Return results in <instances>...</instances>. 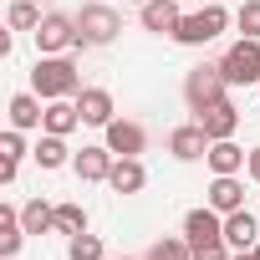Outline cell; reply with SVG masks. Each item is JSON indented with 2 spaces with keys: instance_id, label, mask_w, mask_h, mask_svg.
<instances>
[{
  "instance_id": "cell-19",
  "label": "cell",
  "mask_w": 260,
  "mask_h": 260,
  "mask_svg": "<svg viewBox=\"0 0 260 260\" xmlns=\"http://www.w3.org/2000/svg\"><path fill=\"white\" fill-rule=\"evenodd\" d=\"M82 122V112H77V102H67V97H56V102H46V117H41V127L46 133H72V127Z\"/></svg>"
},
{
  "instance_id": "cell-25",
  "label": "cell",
  "mask_w": 260,
  "mask_h": 260,
  "mask_svg": "<svg viewBox=\"0 0 260 260\" xmlns=\"http://www.w3.org/2000/svg\"><path fill=\"white\" fill-rule=\"evenodd\" d=\"M148 260H194V250H189V240H174V235H164V240H153Z\"/></svg>"
},
{
  "instance_id": "cell-5",
  "label": "cell",
  "mask_w": 260,
  "mask_h": 260,
  "mask_svg": "<svg viewBox=\"0 0 260 260\" xmlns=\"http://www.w3.org/2000/svg\"><path fill=\"white\" fill-rule=\"evenodd\" d=\"M224 26H230V16H224L219 6H204V11H194V16H184V21H179L174 41H179V46H204V41L224 36Z\"/></svg>"
},
{
  "instance_id": "cell-23",
  "label": "cell",
  "mask_w": 260,
  "mask_h": 260,
  "mask_svg": "<svg viewBox=\"0 0 260 260\" xmlns=\"http://www.w3.org/2000/svg\"><path fill=\"white\" fill-rule=\"evenodd\" d=\"M36 164H41V169H61V164H67V138H61V133H46V138L36 143Z\"/></svg>"
},
{
  "instance_id": "cell-9",
  "label": "cell",
  "mask_w": 260,
  "mask_h": 260,
  "mask_svg": "<svg viewBox=\"0 0 260 260\" xmlns=\"http://www.w3.org/2000/svg\"><path fill=\"white\" fill-rule=\"evenodd\" d=\"M107 148L117 153V158H138L143 148H148V133H143V127L138 122H107Z\"/></svg>"
},
{
  "instance_id": "cell-10",
  "label": "cell",
  "mask_w": 260,
  "mask_h": 260,
  "mask_svg": "<svg viewBox=\"0 0 260 260\" xmlns=\"http://www.w3.org/2000/svg\"><path fill=\"white\" fill-rule=\"evenodd\" d=\"M199 127H204V133L219 143V138H235V127H240V112H235V102L224 97V102H214V107H204L199 117H194Z\"/></svg>"
},
{
  "instance_id": "cell-6",
  "label": "cell",
  "mask_w": 260,
  "mask_h": 260,
  "mask_svg": "<svg viewBox=\"0 0 260 260\" xmlns=\"http://www.w3.org/2000/svg\"><path fill=\"white\" fill-rule=\"evenodd\" d=\"M36 46H41V56H61L67 46H82V36H77V16H41V26H36Z\"/></svg>"
},
{
  "instance_id": "cell-22",
  "label": "cell",
  "mask_w": 260,
  "mask_h": 260,
  "mask_svg": "<svg viewBox=\"0 0 260 260\" xmlns=\"http://www.w3.org/2000/svg\"><path fill=\"white\" fill-rule=\"evenodd\" d=\"M21 224H26V235H46V230H56V209L46 199H31L21 209Z\"/></svg>"
},
{
  "instance_id": "cell-33",
  "label": "cell",
  "mask_w": 260,
  "mask_h": 260,
  "mask_svg": "<svg viewBox=\"0 0 260 260\" xmlns=\"http://www.w3.org/2000/svg\"><path fill=\"white\" fill-rule=\"evenodd\" d=\"M133 6H148V0H133Z\"/></svg>"
},
{
  "instance_id": "cell-13",
  "label": "cell",
  "mask_w": 260,
  "mask_h": 260,
  "mask_svg": "<svg viewBox=\"0 0 260 260\" xmlns=\"http://www.w3.org/2000/svg\"><path fill=\"white\" fill-rule=\"evenodd\" d=\"M209 209H219V214L245 209V184H240L235 174H214V184H209Z\"/></svg>"
},
{
  "instance_id": "cell-21",
  "label": "cell",
  "mask_w": 260,
  "mask_h": 260,
  "mask_svg": "<svg viewBox=\"0 0 260 260\" xmlns=\"http://www.w3.org/2000/svg\"><path fill=\"white\" fill-rule=\"evenodd\" d=\"M41 102L31 97V92H21V97H11V127H21V133H26V127H41Z\"/></svg>"
},
{
  "instance_id": "cell-35",
  "label": "cell",
  "mask_w": 260,
  "mask_h": 260,
  "mask_svg": "<svg viewBox=\"0 0 260 260\" xmlns=\"http://www.w3.org/2000/svg\"><path fill=\"white\" fill-rule=\"evenodd\" d=\"M179 6H189V0H179Z\"/></svg>"
},
{
  "instance_id": "cell-16",
  "label": "cell",
  "mask_w": 260,
  "mask_h": 260,
  "mask_svg": "<svg viewBox=\"0 0 260 260\" xmlns=\"http://www.w3.org/2000/svg\"><path fill=\"white\" fill-rule=\"evenodd\" d=\"M107 184H112V194H138V189L148 184V169H143L138 158H117L112 174H107Z\"/></svg>"
},
{
  "instance_id": "cell-27",
  "label": "cell",
  "mask_w": 260,
  "mask_h": 260,
  "mask_svg": "<svg viewBox=\"0 0 260 260\" xmlns=\"http://www.w3.org/2000/svg\"><path fill=\"white\" fill-rule=\"evenodd\" d=\"M11 26H16V31H36V26H41L36 0H16V6H11Z\"/></svg>"
},
{
  "instance_id": "cell-24",
  "label": "cell",
  "mask_w": 260,
  "mask_h": 260,
  "mask_svg": "<svg viewBox=\"0 0 260 260\" xmlns=\"http://www.w3.org/2000/svg\"><path fill=\"white\" fill-rule=\"evenodd\" d=\"M56 230L61 235H87V209L82 204H56Z\"/></svg>"
},
{
  "instance_id": "cell-29",
  "label": "cell",
  "mask_w": 260,
  "mask_h": 260,
  "mask_svg": "<svg viewBox=\"0 0 260 260\" xmlns=\"http://www.w3.org/2000/svg\"><path fill=\"white\" fill-rule=\"evenodd\" d=\"M194 260H230V240H204V245H189Z\"/></svg>"
},
{
  "instance_id": "cell-32",
  "label": "cell",
  "mask_w": 260,
  "mask_h": 260,
  "mask_svg": "<svg viewBox=\"0 0 260 260\" xmlns=\"http://www.w3.org/2000/svg\"><path fill=\"white\" fill-rule=\"evenodd\" d=\"M250 255H255V260H260V245H255V250H250Z\"/></svg>"
},
{
  "instance_id": "cell-11",
  "label": "cell",
  "mask_w": 260,
  "mask_h": 260,
  "mask_svg": "<svg viewBox=\"0 0 260 260\" xmlns=\"http://www.w3.org/2000/svg\"><path fill=\"white\" fill-rule=\"evenodd\" d=\"M77 112H82V122L107 127V122H112V92H107V87H82V92H77Z\"/></svg>"
},
{
  "instance_id": "cell-30",
  "label": "cell",
  "mask_w": 260,
  "mask_h": 260,
  "mask_svg": "<svg viewBox=\"0 0 260 260\" xmlns=\"http://www.w3.org/2000/svg\"><path fill=\"white\" fill-rule=\"evenodd\" d=\"M250 179H255V184H260V148H255V153H250Z\"/></svg>"
},
{
  "instance_id": "cell-15",
  "label": "cell",
  "mask_w": 260,
  "mask_h": 260,
  "mask_svg": "<svg viewBox=\"0 0 260 260\" xmlns=\"http://www.w3.org/2000/svg\"><path fill=\"white\" fill-rule=\"evenodd\" d=\"M255 235H260V219H255L250 209L224 214V240H230V250H255Z\"/></svg>"
},
{
  "instance_id": "cell-4",
  "label": "cell",
  "mask_w": 260,
  "mask_h": 260,
  "mask_svg": "<svg viewBox=\"0 0 260 260\" xmlns=\"http://www.w3.org/2000/svg\"><path fill=\"white\" fill-rule=\"evenodd\" d=\"M117 31H122V16H117L112 6H82V11H77V36H82V46H107Z\"/></svg>"
},
{
  "instance_id": "cell-18",
  "label": "cell",
  "mask_w": 260,
  "mask_h": 260,
  "mask_svg": "<svg viewBox=\"0 0 260 260\" xmlns=\"http://www.w3.org/2000/svg\"><path fill=\"white\" fill-rule=\"evenodd\" d=\"M204 158H209V169H214V174H240V169L250 164V153H240V148H235V138L209 143V153H204Z\"/></svg>"
},
{
  "instance_id": "cell-14",
  "label": "cell",
  "mask_w": 260,
  "mask_h": 260,
  "mask_svg": "<svg viewBox=\"0 0 260 260\" xmlns=\"http://www.w3.org/2000/svg\"><path fill=\"white\" fill-rule=\"evenodd\" d=\"M179 0H148L143 6V31H153V36H174L179 31Z\"/></svg>"
},
{
  "instance_id": "cell-34",
  "label": "cell",
  "mask_w": 260,
  "mask_h": 260,
  "mask_svg": "<svg viewBox=\"0 0 260 260\" xmlns=\"http://www.w3.org/2000/svg\"><path fill=\"white\" fill-rule=\"evenodd\" d=\"M209 6H219V0H209Z\"/></svg>"
},
{
  "instance_id": "cell-2",
  "label": "cell",
  "mask_w": 260,
  "mask_h": 260,
  "mask_svg": "<svg viewBox=\"0 0 260 260\" xmlns=\"http://www.w3.org/2000/svg\"><path fill=\"white\" fill-rule=\"evenodd\" d=\"M224 72H219V61H209V67H194L189 77H184V102L194 107V112H204V107H214V102H224Z\"/></svg>"
},
{
  "instance_id": "cell-1",
  "label": "cell",
  "mask_w": 260,
  "mask_h": 260,
  "mask_svg": "<svg viewBox=\"0 0 260 260\" xmlns=\"http://www.w3.org/2000/svg\"><path fill=\"white\" fill-rule=\"evenodd\" d=\"M31 87H36V97L56 102V97H77L82 92V77H77V67L67 56H41L36 72H31Z\"/></svg>"
},
{
  "instance_id": "cell-12",
  "label": "cell",
  "mask_w": 260,
  "mask_h": 260,
  "mask_svg": "<svg viewBox=\"0 0 260 260\" xmlns=\"http://www.w3.org/2000/svg\"><path fill=\"white\" fill-rule=\"evenodd\" d=\"M184 240L189 245H204V240H224V219H219V209H189V219H184Z\"/></svg>"
},
{
  "instance_id": "cell-17",
  "label": "cell",
  "mask_w": 260,
  "mask_h": 260,
  "mask_svg": "<svg viewBox=\"0 0 260 260\" xmlns=\"http://www.w3.org/2000/svg\"><path fill=\"white\" fill-rule=\"evenodd\" d=\"M21 240H26V224H21V209L16 204H0V255H16L21 250Z\"/></svg>"
},
{
  "instance_id": "cell-20",
  "label": "cell",
  "mask_w": 260,
  "mask_h": 260,
  "mask_svg": "<svg viewBox=\"0 0 260 260\" xmlns=\"http://www.w3.org/2000/svg\"><path fill=\"white\" fill-rule=\"evenodd\" d=\"M26 158V143H21V127H11L6 138H0V184H16V169Z\"/></svg>"
},
{
  "instance_id": "cell-8",
  "label": "cell",
  "mask_w": 260,
  "mask_h": 260,
  "mask_svg": "<svg viewBox=\"0 0 260 260\" xmlns=\"http://www.w3.org/2000/svg\"><path fill=\"white\" fill-rule=\"evenodd\" d=\"M112 164H117V153H112L107 143H102V148H82V153L72 158V169H77V179H82V184H107Z\"/></svg>"
},
{
  "instance_id": "cell-26",
  "label": "cell",
  "mask_w": 260,
  "mask_h": 260,
  "mask_svg": "<svg viewBox=\"0 0 260 260\" xmlns=\"http://www.w3.org/2000/svg\"><path fill=\"white\" fill-rule=\"evenodd\" d=\"M67 260H107V255H102V240H97V235H72Z\"/></svg>"
},
{
  "instance_id": "cell-31",
  "label": "cell",
  "mask_w": 260,
  "mask_h": 260,
  "mask_svg": "<svg viewBox=\"0 0 260 260\" xmlns=\"http://www.w3.org/2000/svg\"><path fill=\"white\" fill-rule=\"evenodd\" d=\"M230 260H255V255H250V250H235V255H230Z\"/></svg>"
},
{
  "instance_id": "cell-7",
  "label": "cell",
  "mask_w": 260,
  "mask_h": 260,
  "mask_svg": "<svg viewBox=\"0 0 260 260\" xmlns=\"http://www.w3.org/2000/svg\"><path fill=\"white\" fill-rule=\"evenodd\" d=\"M209 133H204V127L199 122H184V127H174V133H169V153L174 158H184V164H194V158H204L209 153Z\"/></svg>"
},
{
  "instance_id": "cell-28",
  "label": "cell",
  "mask_w": 260,
  "mask_h": 260,
  "mask_svg": "<svg viewBox=\"0 0 260 260\" xmlns=\"http://www.w3.org/2000/svg\"><path fill=\"white\" fill-rule=\"evenodd\" d=\"M235 26H240L250 41H260V0H245V6H240V16H235Z\"/></svg>"
},
{
  "instance_id": "cell-3",
  "label": "cell",
  "mask_w": 260,
  "mask_h": 260,
  "mask_svg": "<svg viewBox=\"0 0 260 260\" xmlns=\"http://www.w3.org/2000/svg\"><path fill=\"white\" fill-rule=\"evenodd\" d=\"M219 72H224L230 87H250V82H260V41L240 36V41L219 56Z\"/></svg>"
}]
</instances>
